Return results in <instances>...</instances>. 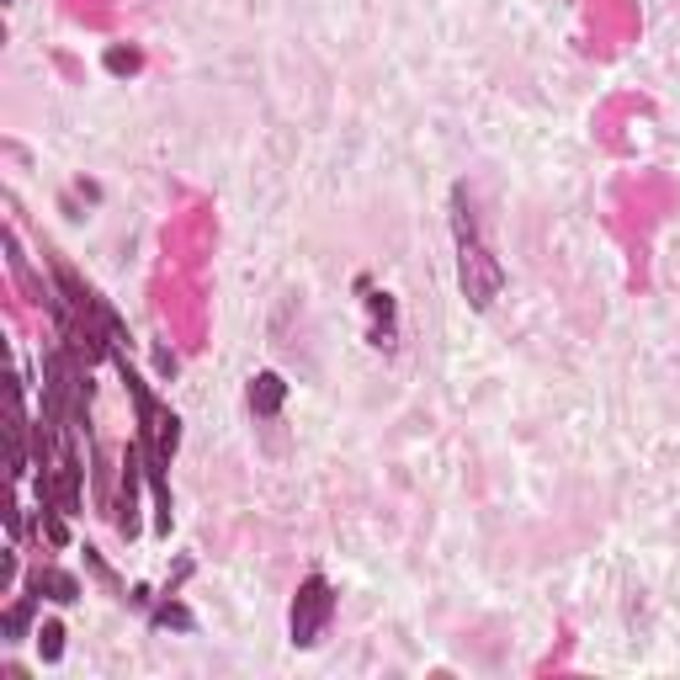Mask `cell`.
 <instances>
[{
    "label": "cell",
    "mask_w": 680,
    "mask_h": 680,
    "mask_svg": "<svg viewBox=\"0 0 680 680\" xmlns=\"http://www.w3.org/2000/svg\"><path fill=\"white\" fill-rule=\"evenodd\" d=\"M367 309H372V346L378 351H394L399 340V309L388 293H367Z\"/></svg>",
    "instance_id": "277c9868"
},
{
    "label": "cell",
    "mask_w": 680,
    "mask_h": 680,
    "mask_svg": "<svg viewBox=\"0 0 680 680\" xmlns=\"http://www.w3.org/2000/svg\"><path fill=\"white\" fill-rule=\"evenodd\" d=\"M452 234H457V287H463V298L473 303V309H489V303L500 298V287H505V266L484 240L468 186L452 192Z\"/></svg>",
    "instance_id": "6da1fadb"
},
{
    "label": "cell",
    "mask_w": 680,
    "mask_h": 680,
    "mask_svg": "<svg viewBox=\"0 0 680 680\" xmlns=\"http://www.w3.org/2000/svg\"><path fill=\"white\" fill-rule=\"evenodd\" d=\"M27 590L32 595H48V601H59V606L80 601V580H75V574H64V569H32Z\"/></svg>",
    "instance_id": "8992f818"
},
{
    "label": "cell",
    "mask_w": 680,
    "mask_h": 680,
    "mask_svg": "<svg viewBox=\"0 0 680 680\" xmlns=\"http://www.w3.org/2000/svg\"><path fill=\"white\" fill-rule=\"evenodd\" d=\"M139 473H149V457H144V441H133L123 457V495H117V532L123 537L139 532Z\"/></svg>",
    "instance_id": "3957f363"
},
{
    "label": "cell",
    "mask_w": 680,
    "mask_h": 680,
    "mask_svg": "<svg viewBox=\"0 0 680 680\" xmlns=\"http://www.w3.org/2000/svg\"><path fill=\"white\" fill-rule=\"evenodd\" d=\"M107 70L112 75H133V70H139V48H107Z\"/></svg>",
    "instance_id": "30bf717a"
},
{
    "label": "cell",
    "mask_w": 680,
    "mask_h": 680,
    "mask_svg": "<svg viewBox=\"0 0 680 680\" xmlns=\"http://www.w3.org/2000/svg\"><path fill=\"white\" fill-rule=\"evenodd\" d=\"M155 627H181V633H192V611L186 606H176V601H165V606H155Z\"/></svg>",
    "instance_id": "9c48e42d"
},
{
    "label": "cell",
    "mask_w": 680,
    "mask_h": 680,
    "mask_svg": "<svg viewBox=\"0 0 680 680\" xmlns=\"http://www.w3.org/2000/svg\"><path fill=\"white\" fill-rule=\"evenodd\" d=\"M330 617H335V590H330L325 574H309L293 595V611H287V633H293L298 649H314V643L325 638Z\"/></svg>",
    "instance_id": "7a4b0ae2"
},
{
    "label": "cell",
    "mask_w": 680,
    "mask_h": 680,
    "mask_svg": "<svg viewBox=\"0 0 680 680\" xmlns=\"http://www.w3.org/2000/svg\"><path fill=\"white\" fill-rule=\"evenodd\" d=\"M38 601H43V595H32V590H27L22 601H16V606L6 611V622H0V627H6V638H22V633H27V622H32V606H38Z\"/></svg>",
    "instance_id": "52a82bcc"
},
{
    "label": "cell",
    "mask_w": 680,
    "mask_h": 680,
    "mask_svg": "<svg viewBox=\"0 0 680 680\" xmlns=\"http://www.w3.org/2000/svg\"><path fill=\"white\" fill-rule=\"evenodd\" d=\"M282 399H287V383L277 378V372H261V378H250V415H255V420H277Z\"/></svg>",
    "instance_id": "5b68a950"
},
{
    "label": "cell",
    "mask_w": 680,
    "mask_h": 680,
    "mask_svg": "<svg viewBox=\"0 0 680 680\" xmlns=\"http://www.w3.org/2000/svg\"><path fill=\"white\" fill-rule=\"evenodd\" d=\"M32 638H38V654L48 659V665H54V659H64V627H59V622H43Z\"/></svg>",
    "instance_id": "ba28073f"
}]
</instances>
